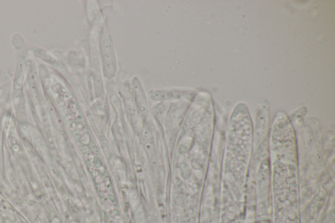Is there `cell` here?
I'll use <instances>...</instances> for the list:
<instances>
[{"label": "cell", "mask_w": 335, "mask_h": 223, "mask_svg": "<svg viewBox=\"0 0 335 223\" xmlns=\"http://www.w3.org/2000/svg\"><path fill=\"white\" fill-rule=\"evenodd\" d=\"M101 53H102L104 68H106L105 72L107 71L108 66H111L112 70L115 72V60L112 51V44H111L110 39L108 37V35L106 34L103 35L102 39H101Z\"/></svg>", "instance_id": "1"}]
</instances>
